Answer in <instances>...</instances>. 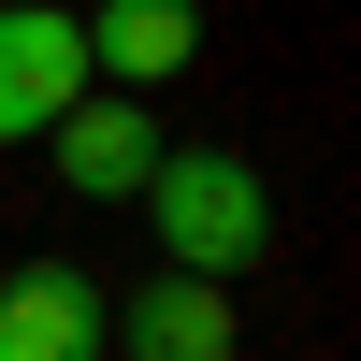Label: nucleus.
I'll list each match as a JSON object with an SVG mask.
<instances>
[{
	"instance_id": "4",
	"label": "nucleus",
	"mask_w": 361,
	"mask_h": 361,
	"mask_svg": "<svg viewBox=\"0 0 361 361\" xmlns=\"http://www.w3.org/2000/svg\"><path fill=\"white\" fill-rule=\"evenodd\" d=\"M145 173H159V116L116 102V87H87V102L58 116V188L73 202H145Z\"/></svg>"
},
{
	"instance_id": "6",
	"label": "nucleus",
	"mask_w": 361,
	"mask_h": 361,
	"mask_svg": "<svg viewBox=\"0 0 361 361\" xmlns=\"http://www.w3.org/2000/svg\"><path fill=\"white\" fill-rule=\"evenodd\" d=\"M73 29H87V73H188V44H202L188 0H102Z\"/></svg>"
},
{
	"instance_id": "2",
	"label": "nucleus",
	"mask_w": 361,
	"mask_h": 361,
	"mask_svg": "<svg viewBox=\"0 0 361 361\" xmlns=\"http://www.w3.org/2000/svg\"><path fill=\"white\" fill-rule=\"evenodd\" d=\"M73 102H87V29L58 0H0V145L58 130Z\"/></svg>"
},
{
	"instance_id": "5",
	"label": "nucleus",
	"mask_w": 361,
	"mask_h": 361,
	"mask_svg": "<svg viewBox=\"0 0 361 361\" xmlns=\"http://www.w3.org/2000/svg\"><path fill=\"white\" fill-rule=\"evenodd\" d=\"M116 347H130V361H231V347H246V318H231L217 275H159L130 318H116Z\"/></svg>"
},
{
	"instance_id": "1",
	"label": "nucleus",
	"mask_w": 361,
	"mask_h": 361,
	"mask_svg": "<svg viewBox=\"0 0 361 361\" xmlns=\"http://www.w3.org/2000/svg\"><path fill=\"white\" fill-rule=\"evenodd\" d=\"M145 217H159L173 275H231V260H260V246H275V188H260L231 145H159Z\"/></svg>"
},
{
	"instance_id": "3",
	"label": "nucleus",
	"mask_w": 361,
	"mask_h": 361,
	"mask_svg": "<svg viewBox=\"0 0 361 361\" xmlns=\"http://www.w3.org/2000/svg\"><path fill=\"white\" fill-rule=\"evenodd\" d=\"M102 347H116V304L73 275V260L0 275V361H102Z\"/></svg>"
}]
</instances>
